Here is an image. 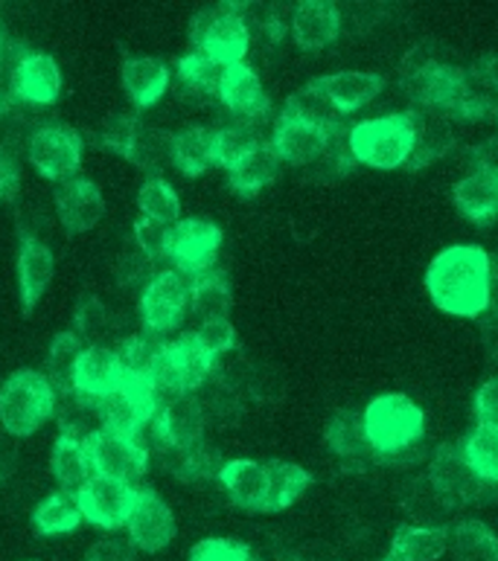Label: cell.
Masks as SVG:
<instances>
[{"label":"cell","mask_w":498,"mask_h":561,"mask_svg":"<svg viewBox=\"0 0 498 561\" xmlns=\"http://www.w3.org/2000/svg\"><path fill=\"white\" fill-rule=\"evenodd\" d=\"M202 408L207 425L216 422L219 427H230L237 425L239 416H242V402H239V396L225 390V387H216V393H213L211 399H204Z\"/></svg>","instance_id":"obj_51"},{"label":"cell","mask_w":498,"mask_h":561,"mask_svg":"<svg viewBox=\"0 0 498 561\" xmlns=\"http://www.w3.org/2000/svg\"><path fill=\"white\" fill-rule=\"evenodd\" d=\"M431 302L455 318H482L493 302L490 253L478 244H452L426 271Z\"/></svg>","instance_id":"obj_1"},{"label":"cell","mask_w":498,"mask_h":561,"mask_svg":"<svg viewBox=\"0 0 498 561\" xmlns=\"http://www.w3.org/2000/svg\"><path fill=\"white\" fill-rule=\"evenodd\" d=\"M21 190V169L7 149H0V204L12 202Z\"/></svg>","instance_id":"obj_56"},{"label":"cell","mask_w":498,"mask_h":561,"mask_svg":"<svg viewBox=\"0 0 498 561\" xmlns=\"http://www.w3.org/2000/svg\"><path fill=\"white\" fill-rule=\"evenodd\" d=\"M341 126V123H338ZM338 126L321 128L292 119L280 114L274 135H271V149L278 151L280 163H292V167H313L324 158V151L330 146V137Z\"/></svg>","instance_id":"obj_17"},{"label":"cell","mask_w":498,"mask_h":561,"mask_svg":"<svg viewBox=\"0 0 498 561\" xmlns=\"http://www.w3.org/2000/svg\"><path fill=\"white\" fill-rule=\"evenodd\" d=\"M59 431L61 436H70V439L88 443L97 431H102L100 402L79 393L65 396V404H61V411H59Z\"/></svg>","instance_id":"obj_45"},{"label":"cell","mask_w":498,"mask_h":561,"mask_svg":"<svg viewBox=\"0 0 498 561\" xmlns=\"http://www.w3.org/2000/svg\"><path fill=\"white\" fill-rule=\"evenodd\" d=\"M163 352H167L163 335H155L149 329L128 335L126 341L117 346V358L120 367H123V376L137 378V381H155L158 369H161Z\"/></svg>","instance_id":"obj_29"},{"label":"cell","mask_w":498,"mask_h":561,"mask_svg":"<svg viewBox=\"0 0 498 561\" xmlns=\"http://www.w3.org/2000/svg\"><path fill=\"white\" fill-rule=\"evenodd\" d=\"M56 411V390L44 373L18 369L0 385V425L12 436L35 434Z\"/></svg>","instance_id":"obj_4"},{"label":"cell","mask_w":498,"mask_h":561,"mask_svg":"<svg viewBox=\"0 0 498 561\" xmlns=\"http://www.w3.org/2000/svg\"><path fill=\"white\" fill-rule=\"evenodd\" d=\"M280 175V158L278 151L271 149V142H262L253 151H248L246 158L237 160L228 169V184L234 193L239 195H257L265 186L274 184Z\"/></svg>","instance_id":"obj_32"},{"label":"cell","mask_w":498,"mask_h":561,"mask_svg":"<svg viewBox=\"0 0 498 561\" xmlns=\"http://www.w3.org/2000/svg\"><path fill=\"white\" fill-rule=\"evenodd\" d=\"M82 137L65 123H42L30 135L26 158L47 181H70L82 167Z\"/></svg>","instance_id":"obj_7"},{"label":"cell","mask_w":498,"mask_h":561,"mask_svg":"<svg viewBox=\"0 0 498 561\" xmlns=\"http://www.w3.org/2000/svg\"><path fill=\"white\" fill-rule=\"evenodd\" d=\"M88 457H91L93 474L100 478L120 480V483H135L149 469V448L135 436H120L111 431H97L84 443Z\"/></svg>","instance_id":"obj_9"},{"label":"cell","mask_w":498,"mask_h":561,"mask_svg":"<svg viewBox=\"0 0 498 561\" xmlns=\"http://www.w3.org/2000/svg\"><path fill=\"white\" fill-rule=\"evenodd\" d=\"M190 309V283L181 271H161L140 294V320L155 335H167L181 327Z\"/></svg>","instance_id":"obj_12"},{"label":"cell","mask_w":498,"mask_h":561,"mask_svg":"<svg viewBox=\"0 0 498 561\" xmlns=\"http://www.w3.org/2000/svg\"><path fill=\"white\" fill-rule=\"evenodd\" d=\"M169 158L186 178L204 175L207 169L216 167V146L213 131L202 126H186L169 137Z\"/></svg>","instance_id":"obj_28"},{"label":"cell","mask_w":498,"mask_h":561,"mask_svg":"<svg viewBox=\"0 0 498 561\" xmlns=\"http://www.w3.org/2000/svg\"><path fill=\"white\" fill-rule=\"evenodd\" d=\"M135 242L137 251H144L149 260H161L167 256V244H169V227L155 225L149 218H137L135 221Z\"/></svg>","instance_id":"obj_53"},{"label":"cell","mask_w":498,"mask_h":561,"mask_svg":"<svg viewBox=\"0 0 498 561\" xmlns=\"http://www.w3.org/2000/svg\"><path fill=\"white\" fill-rule=\"evenodd\" d=\"M56 213L68 233H88L105 216V198L88 178H70L56 190Z\"/></svg>","instance_id":"obj_18"},{"label":"cell","mask_w":498,"mask_h":561,"mask_svg":"<svg viewBox=\"0 0 498 561\" xmlns=\"http://www.w3.org/2000/svg\"><path fill=\"white\" fill-rule=\"evenodd\" d=\"M50 469L53 478L59 480L65 489H79L84 480L91 478V457H88V448L79 439H70V436H61L53 443L50 451Z\"/></svg>","instance_id":"obj_40"},{"label":"cell","mask_w":498,"mask_h":561,"mask_svg":"<svg viewBox=\"0 0 498 561\" xmlns=\"http://www.w3.org/2000/svg\"><path fill=\"white\" fill-rule=\"evenodd\" d=\"M161 466L181 483H195V480H207V478H219L222 471V457L216 448L211 445L199 443L190 445V448H169V445H161Z\"/></svg>","instance_id":"obj_30"},{"label":"cell","mask_w":498,"mask_h":561,"mask_svg":"<svg viewBox=\"0 0 498 561\" xmlns=\"http://www.w3.org/2000/svg\"><path fill=\"white\" fill-rule=\"evenodd\" d=\"M475 172H487V175H498V137L487 140L484 146L473 149Z\"/></svg>","instance_id":"obj_57"},{"label":"cell","mask_w":498,"mask_h":561,"mask_svg":"<svg viewBox=\"0 0 498 561\" xmlns=\"http://www.w3.org/2000/svg\"><path fill=\"white\" fill-rule=\"evenodd\" d=\"M292 35L301 50L315 53L330 47L341 35V15L336 3L327 0H304L292 15Z\"/></svg>","instance_id":"obj_23"},{"label":"cell","mask_w":498,"mask_h":561,"mask_svg":"<svg viewBox=\"0 0 498 561\" xmlns=\"http://www.w3.org/2000/svg\"><path fill=\"white\" fill-rule=\"evenodd\" d=\"M403 91L422 108L438 111V114H452L461 117V105L466 96V73L464 70L431 61L426 68L403 73Z\"/></svg>","instance_id":"obj_11"},{"label":"cell","mask_w":498,"mask_h":561,"mask_svg":"<svg viewBox=\"0 0 498 561\" xmlns=\"http://www.w3.org/2000/svg\"><path fill=\"white\" fill-rule=\"evenodd\" d=\"M114 327V318H111V311L105 309V302L100 297H84L82 302L77 306V314H73V332L91 341V346H100V341L111 332Z\"/></svg>","instance_id":"obj_48"},{"label":"cell","mask_w":498,"mask_h":561,"mask_svg":"<svg viewBox=\"0 0 498 561\" xmlns=\"http://www.w3.org/2000/svg\"><path fill=\"white\" fill-rule=\"evenodd\" d=\"M137 207L144 213V218L155 221V225L161 227H176L181 221V198L172 190L169 181L163 178H149L144 186H140V193H137Z\"/></svg>","instance_id":"obj_42"},{"label":"cell","mask_w":498,"mask_h":561,"mask_svg":"<svg viewBox=\"0 0 498 561\" xmlns=\"http://www.w3.org/2000/svg\"><path fill=\"white\" fill-rule=\"evenodd\" d=\"M222 73H225V65L213 61L211 56L193 50L178 59V82H181V91L190 93V96H213L219 93Z\"/></svg>","instance_id":"obj_41"},{"label":"cell","mask_w":498,"mask_h":561,"mask_svg":"<svg viewBox=\"0 0 498 561\" xmlns=\"http://www.w3.org/2000/svg\"><path fill=\"white\" fill-rule=\"evenodd\" d=\"M265 480H269V497H265V512H283L292 503L301 501V494L313 486V474L297 466V462L271 460L265 462Z\"/></svg>","instance_id":"obj_35"},{"label":"cell","mask_w":498,"mask_h":561,"mask_svg":"<svg viewBox=\"0 0 498 561\" xmlns=\"http://www.w3.org/2000/svg\"><path fill=\"white\" fill-rule=\"evenodd\" d=\"M144 126L137 123L135 114H111L100 128V146L111 154L132 160L135 158L137 140H140Z\"/></svg>","instance_id":"obj_47"},{"label":"cell","mask_w":498,"mask_h":561,"mask_svg":"<svg viewBox=\"0 0 498 561\" xmlns=\"http://www.w3.org/2000/svg\"><path fill=\"white\" fill-rule=\"evenodd\" d=\"M137 550L128 538H102L84 553V561H135Z\"/></svg>","instance_id":"obj_54"},{"label":"cell","mask_w":498,"mask_h":561,"mask_svg":"<svg viewBox=\"0 0 498 561\" xmlns=\"http://www.w3.org/2000/svg\"><path fill=\"white\" fill-rule=\"evenodd\" d=\"M475 76H478L482 82L490 84L493 91L498 93V53L496 56H487V59L478 61V65H475Z\"/></svg>","instance_id":"obj_58"},{"label":"cell","mask_w":498,"mask_h":561,"mask_svg":"<svg viewBox=\"0 0 498 561\" xmlns=\"http://www.w3.org/2000/svg\"><path fill=\"white\" fill-rule=\"evenodd\" d=\"M219 483L228 492L230 503L248 512H265V497H269V480H265V466L253 460H230L222 466Z\"/></svg>","instance_id":"obj_25"},{"label":"cell","mask_w":498,"mask_h":561,"mask_svg":"<svg viewBox=\"0 0 498 561\" xmlns=\"http://www.w3.org/2000/svg\"><path fill=\"white\" fill-rule=\"evenodd\" d=\"M190 561H257L246 545L230 538H204L190 550Z\"/></svg>","instance_id":"obj_50"},{"label":"cell","mask_w":498,"mask_h":561,"mask_svg":"<svg viewBox=\"0 0 498 561\" xmlns=\"http://www.w3.org/2000/svg\"><path fill=\"white\" fill-rule=\"evenodd\" d=\"M135 494L137 489H132L128 483L91 474L73 497H77V506L82 512V520L100 529H120L126 527L128 515H132Z\"/></svg>","instance_id":"obj_14"},{"label":"cell","mask_w":498,"mask_h":561,"mask_svg":"<svg viewBox=\"0 0 498 561\" xmlns=\"http://www.w3.org/2000/svg\"><path fill=\"white\" fill-rule=\"evenodd\" d=\"M222 248V230L207 218H181L169 227L167 256L178 265L181 274H204L213 268L216 253Z\"/></svg>","instance_id":"obj_13"},{"label":"cell","mask_w":498,"mask_h":561,"mask_svg":"<svg viewBox=\"0 0 498 561\" xmlns=\"http://www.w3.org/2000/svg\"><path fill=\"white\" fill-rule=\"evenodd\" d=\"M230 306H234V291L222 271H204L190 283V309L202 318V323L228 320Z\"/></svg>","instance_id":"obj_36"},{"label":"cell","mask_w":498,"mask_h":561,"mask_svg":"<svg viewBox=\"0 0 498 561\" xmlns=\"http://www.w3.org/2000/svg\"><path fill=\"white\" fill-rule=\"evenodd\" d=\"M446 553L455 561H498V536L482 520H457L449 527Z\"/></svg>","instance_id":"obj_34"},{"label":"cell","mask_w":498,"mask_h":561,"mask_svg":"<svg viewBox=\"0 0 498 561\" xmlns=\"http://www.w3.org/2000/svg\"><path fill=\"white\" fill-rule=\"evenodd\" d=\"M114 274H117V279L126 285V288H135V285H144L146 288V285H149V279L155 277L152 260H149L144 251L132 248V251H126L123 256H120Z\"/></svg>","instance_id":"obj_52"},{"label":"cell","mask_w":498,"mask_h":561,"mask_svg":"<svg viewBox=\"0 0 498 561\" xmlns=\"http://www.w3.org/2000/svg\"><path fill=\"white\" fill-rule=\"evenodd\" d=\"M461 454L478 478L498 483V427L475 425L461 443Z\"/></svg>","instance_id":"obj_43"},{"label":"cell","mask_w":498,"mask_h":561,"mask_svg":"<svg viewBox=\"0 0 498 561\" xmlns=\"http://www.w3.org/2000/svg\"><path fill=\"white\" fill-rule=\"evenodd\" d=\"M7 111H9V96H7V91L0 88V117H3Z\"/></svg>","instance_id":"obj_59"},{"label":"cell","mask_w":498,"mask_h":561,"mask_svg":"<svg viewBox=\"0 0 498 561\" xmlns=\"http://www.w3.org/2000/svg\"><path fill=\"white\" fill-rule=\"evenodd\" d=\"M315 82L338 114H353V111L364 108L385 88V79L380 73H362V70H341V73L321 76Z\"/></svg>","instance_id":"obj_24"},{"label":"cell","mask_w":498,"mask_h":561,"mask_svg":"<svg viewBox=\"0 0 498 561\" xmlns=\"http://www.w3.org/2000/svg\"><path fill=\"white\" fill-rule=\"evenodd\" d=\"M82 350V341L70 329L53 337L50 350H47V381H50L56 393H73V373H77V360Z\"/></svg>","instance_id":"obj_39"},{"label":"cell","mask_w":498,"mask_h":561,"mask_svg":"<svg viewBox=\"0 0 498 561\" xmlns=\"http://www.w3.org/2000/svg\"><path fill=\"white\" fill-rule=\"evenodd\" d=\"M213 369H216V358H211L195 344L193 335H181L178 341L167 344L161 369L155 376V387H158V393L169 396L195 393L199 387L211 381Z\"/></svg>","instance_id":"obj_10"},{"label":"cell","mask_w":498,"mask_h":561,"mask_svg":"<svg viewBox=\"0 0 498 561\" xmlns=\"http://www.w3.org/2000/svg\"><path fill=\"white\" fill-rule=\"evenodd\" d=\"M79 524H82V512L77 506V497L68 492L47 494L33 512L35 533L44 538L70 536Z\"/></svg>","instance_id":"obj_37"},{"label":"cell","mask_w":498,"mask_h":561,"mask_svg":"<svg viewBox=\"0 0 498 561\" xmlns=\"http://www.w3.org/2000/svg\"><path fill=\"white\" fill-rule=\"evenodd\" d=\"M417 117L420 111H403L388 117L364 119L347 131V149L355 163L371 169H403L417 142Z\"/></svg>","instance_id":"obj_3"},{"label":"cell","mask_w":498,"mask_h":561,"mask_svg":"<svg viewBox=\"0 0 498 561\" xmlns=\"http://www.w3.org/2000/svg\"><path fill=\"white\" fill-rule=\"evenodd\" d=\"M152 425L161 445H169V448L199 445L204 436V427H207L202 399H195L190 393L167 396V402L161 399V404H158Z\"/></svg>","instance_id":"obj_16"},{"label":"cell","mask_w":498,"mask_h":561,"mask_svg":"<svg viewBox=\"0 0 498 561\" xmlns=\"http://www.w3.org/2000/svg\"><path fill=\"white\" fill-rule=\"evenodd\" d=\"M225 105H228L234 114H239L242 119L253 123V119H260L269 114L271 100L265 88H262L260 76L257 70L248 68L246 61L242 65H230L222 73L219 82V93H216Z\"/></svg>","instance_id":"obj_22"},{"label":"cell","mask_w":498,"mask_h":561,"mask_svg":"<svg viewBox=\"0 0 498 561\" xmlns=\"http://www.w3.org/2000/svg\"><path fill=\"white\" fill-rule=\"evenodd\" d=\"M452 202L466 221L487 227L498 221V181L487 172H473L461 178L452 190Z\"/></svg>","instance_id":"obj_26"},{"label":"cell","mask_w":498,"mask_h":561,"mask_svg":"<svg viewBox=\"0 0 498 561\" xmlns=\"http://www.w3.org/2000/svg\"><path fill=\"white\" fill-rule=\"evenodd\" d=\"M213 146H216V163L230 169L237 160L246 158L248 151L262 146L260 128H257V123L239 119V123L216 128V131H213Z\"/></svg>","instance_id":"obj_46"},{"label":"cell","mask_w":498,"mask_h":561,"mask_svg":"<svg viewBox=\"0 0 498 561\" xmlns=\"http://www.w3.org/2000/svg\"><path fill=\"white\" fill-rule=\"evenodd\" d=\"M190 42H193V50L230 68V65L246 61V53L251 47V30H248L242 12L225 3V7L202 9L193 18Z\"/></svg>","instance_id":"obj_5"},{"label":"cell","mask_w":498,"mask_h":561,"mask_svg":"<svg viewBox=\"0 0 498 561\" xmlns=\"http://www.w3.org/2000/svg\"><path fill=\"white\" fill-rule=\"evenodd\" d=\"M12 93L30 105H53L61 93V70L47 53H26L12 68Z\"/></svg>","instance_id":"obj_19"},{"label":"cell","mask_w":498,"mask_h":561,"mask_svg":"<svg viewBox=\"0 0 498 561\" xmlns=\"http://www.w3.org/2000/svg\"><path fill=\"white\" fill-rule=\"evenodd\" d=\"M473 411L478 416V425L498 427V376L487 378L473 399Z\"/></svg>","instance_id":"obj_55"},{"label":"cell","mask_w":498,"mask_h":561,"mask_svg":"<svg viewBox=\"0 0 498 561\" xmlns=\"http://www.w3.org/2000/svg\"><path fill=\"white\" fill-rule=\"evenodd\" d=\"M195 344L202 346L211 358H222L237 346V329L230 320H207L193 332Z\"/></svg>","instance_id":"obj_49"},{"label":"cell","mask_w":498,"mask_h":561,"mask_svg":"<svg viewBox=\"0 0 498 561\" xmlns=\"http://www.w3.org/2000/svg\"><path fill=\"white\" fill-rule=\"evenodd\" d=\"M426 478L449 510H457L464 503H490L498 497V483L482 480L466 466L461 445H440L438 451L431 454V469Z\"/></svg>","instance_id":"obj_6"},{"label":"cell","mask_w":498,"mask_h":561,"mask_svg":"<svg viewBox=\"0 0 498 561\" xmlns=\"http://www.w3.org/2000/svg\"><path fill=\"white\" fill-rule=\"evenodd\" d=\"M126 527L128 541L135 545V550L158 553V550L172 545V538H176V515L155 489H137Z\"/></svg>","instance_id":"obj_15"},{"label":"cell","mask_w":498,"mask_h":561,"mask_svg":"<svg viewBox=\"0 0 498 561\" xmlns=\"http://www.w3.org/2000/svg\"><path fill=\"white\" fill-rule=\"evenodd\" d=\"M123 88L137 108H152L169 88V68L155 56H128L123 61Z\"/></svg>","instance_id":"obj_27"},{"label":"cell","mask_w":498,"mask_h":561,"mask_svg":"<svg viewBox=\"0 0 498 561\" xmlns=\"http://www.w3.org/2000/svg\"><path fill=\"white\" fill-rule=\"evenodd\" d=\"M161 404V393L155 381H137V378H123V385L100 402L102 431L120 436H135L155 420Z\"/></svg>","instance_id":"obj_8"},{"label":"cell","mask_w":498,"mask_h":561,"mask_svg":"<svg viewBox=\"0 0 498 561\" xmlns=\"http://www.w3.org/2000/svg\"><path fill=\"white\" fill-rule=\"evenodd\" d=\"M324 439H327V448L344 462H364L373 457L367 434H364L362 413L350 411V408L338 411L336 416L327 422Z\"/></svg>","instance_id":"obj_33"},{"label":"cell","mask_w":498,"mask_h":561,"mask_svg":"<svg viewBox=\"0 0 498 561\" xmlns=\"http://www.w3.org/2000/svg\"><path fill=\"white\" fill-rule=\"evenodd\" d=\"M53 251L35 236H21L18 244V294H21V311H30L42 302L44 291L53 279Z\"/></svg>","instance_id":"obj_21"},{"label":"cell","mask_w":498,"mask_h":561,"mask_svg":"<svg viewBox=\"0 0 498 561\" xmlns=\"http://www.w3.org/2000/svg\"><path fill=\"white\" fill-rule=\"evenodd\" d=\"M496 181H498V175H496Z\"/></svg>","instance_id":"obj_62"},{"label":"cell","mask_w":498,"mask_h":561,"mask_svg":"<svg viewBox=\"0 0 498 561\" xmlns=\"http://www.w3.org/2000/svg\"><path fill=\"white\" fill-rule=\"evenodd\" d=\"M283 114L292 119H301V123H309V126H321V128L338 126V117H341V114L332 108V102L324 96L318 82L304 84L301 91L292 93L286 102V108H283Z\"/></svg>","instance_id":"obj_44"},{"label":"cell","mask_w":498,"mask_h":561,"mask_svg":"<svg viewBox=\"0 0 498 561\" xmlns=\"http://www.w3.org/2000/svg\"><path fill=\"white\" fill-rule=\"evenodd\" d=\"M123 367H120L117 350L109 346H84L73 373V393L88 396V399H109L120 385H123Z\"/></svg>","instance_id":"obj_20"},{"label":"cell","mask_w":498,"mask_h":561,"mask_svg":"<svg viewBox=\"0 0 498 561\" xmlns=\"http://www.w3.org/2000/svg\"><path fill=\"white\" fill-rule=\"evenodd\" d=\"M446 527H399L391 538V550L382 561H438L446 553Z\"/></svg>","instance_id":"obj_31"},{"label":"cell","mask_w":498,"mask_h":561,"mask_svg":"<svg viewBox=\"0 0 498 561\" xmlns=\"http://www.w3.org/2000/svg\"><path fill=\"white\" fill-rule=\"evenodd\" d=\"M493 117H496V123H498V102H496V111H493Z\"/></svg>","instance_id":"obj_61"},{"label":"cell","mask_w":498,"mask_h":561,"mask_svg":"<svg viewBox=\"0 0 498 561\" xmlns=\"http://www.w3.org/2000/svg\"><path fill=\"white\" fill-rule=\"evenodd\" d=\"M364 434L373 457L385 466H411L422 457L417 451L426 434V413L415 399L403 393L376 396L362 413Z\"/></svg>","instance_id":"obj_2"},{"label":"cell","mask_w":498,"mask_h":561,"mask_svg":"<svg viewBox=\"0 0 498 561\" xmlns=\"http://www.w3.org/2000/svg\"><path fill=\"white\" fill-rule=\"evenodd\" d=\"M452 146H455V128L449 126L446 119H429L420 114L417 117L415 151H411L406 169H411V172L426 169L429 163L443 158Z\"/></svg>","instance_id":"obj_38"},{"label":"cell","mask_w":498,"mask_h":561,"mask_svg":"<svg viewBox=\"0 0 498 561\" xmlns=\"http://www.w3.org/2000/svg\"><path fill=\"white\" fill-rule=\"evenodd\" d=\"M3 53H7V38H3V26H0V61H3Z\"/></svg>","instance_id":"obj_60"}]
</instances>
